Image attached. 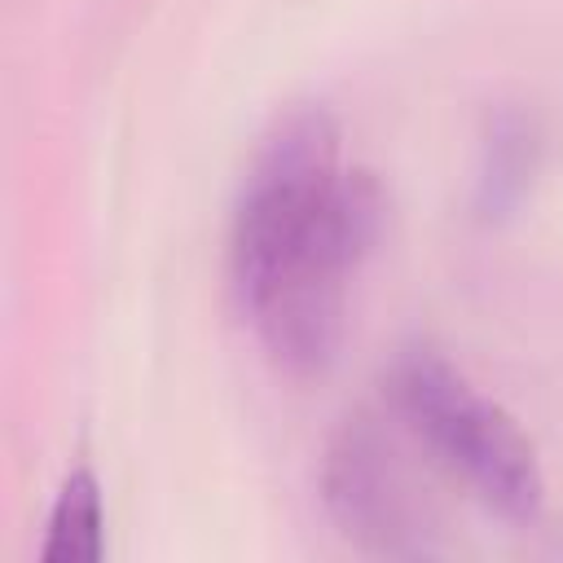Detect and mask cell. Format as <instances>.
<instances>
[{"mask_svg": "<svg viewBox=\"0 0 563 563\" xmlns=\"http://www.w3.org/2000/svg\"><path fill=\"white\" fill-rule=\"evenodd\" d=\"M374 224V185L339 167L330 114L299 110L277 123L233 211V286L282 365L317 369L339 343L347 282Z\"/></svg>", "mask_w": 563, "mask_h": 563, "instance_id": "1", "label": "cell"}, {"mask_svg": "<svg viewBox=\"0 0 563 563\" xmlns=\"http://www.w3.org/2000/svg\"><path fill=\"white\" fill-rule=\"evenodd\" d=\"M391 400L422 444L462 475L493 510L532 519L541 506V471L523 431L484 400L435 352H405L391 369Z\"/></svg>", "mask_w": 563, "mask_h": 563, "instance_id": "2", "label": "cell"}, {"mask_svg": "<svg viewBox=\"0 0 563 563\" xmlns=\"http://www.w3.org/2000/svg\"><path fill=\"white\" fill-rule=\"evenodd\" d=\"M101 493L88 471H75L48 515V541L40 550L44 563H97L101 559Z\"/></svg>", "mask_w": 563, "mask_h": 563, "instance_id": "3", "label": "cell"}]
</instances>
